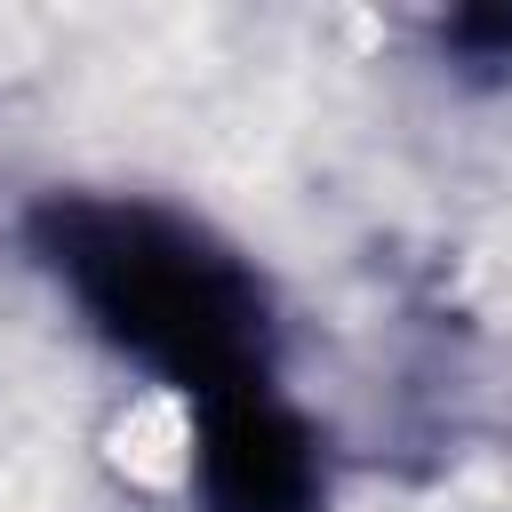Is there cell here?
<instances>
[{"instance_id": "obj_1", "label": "cell", "mask_w": 512, "mask_h": 512, "mask_svg": "<svg viewBox=\"0 0 512 512\" xmlns=\"http://www.w3.org/2000/svg\"><path fill=\"white\" fill-rule=\"evenodd\" d=\"M24 240L72 312L184 400L272 384L280 304L216 224L144 192H48L24 208Z\"/></svg>"}, {"instance_id": "obj_2", "label": "cell", "mask_w": 512, "mask_h": 512, "mask_svg": "<svg viewBox=\"0 0 512 512\" xmlns=\"http://www.w3.org/2000/svg\"><path fill=\"white\" fill-rule=\"evenodd\" d=\"M184 472L200 512H328V440L280 384L192 400Z\"/></svg>"}, {"instance_id": "obj_3", "label": "cell", "mask_w": 512, "mask_h": 512, "mask_svg": "<svg viewBox=\"0 0 512 512\" xmlns=\"http://www.w3.org/2000/svg\"><path fill=\"white\" fill-rule=\"evenodd\" d=\"M440 48H448L456 72H472V80H512V8H504V0H480V8L440 16Z\"/></svg>"}]
</instances>
